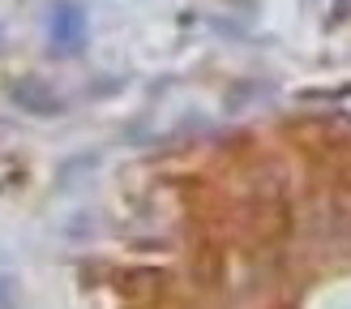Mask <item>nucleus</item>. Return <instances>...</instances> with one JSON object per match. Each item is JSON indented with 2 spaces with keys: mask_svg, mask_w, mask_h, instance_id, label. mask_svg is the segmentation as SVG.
Here are the masks:
<instances>
[{
  "mask_svg": "<svg viewBox=\"0 0 351 309\" xmlns=\"http://www.w3.org/2000/svg\"><path fill=\"white\" fill-rule=\"evenodd\" d=\"M64 30H69V39H77V30H82V13L73 5L56 9V39H64Z\"/></svg>",
  "mask_w": 351,
  "mask_h": 309,
  "instance_id": "nucleus-1",
  "label": "nucleus"
}]
</instances>
